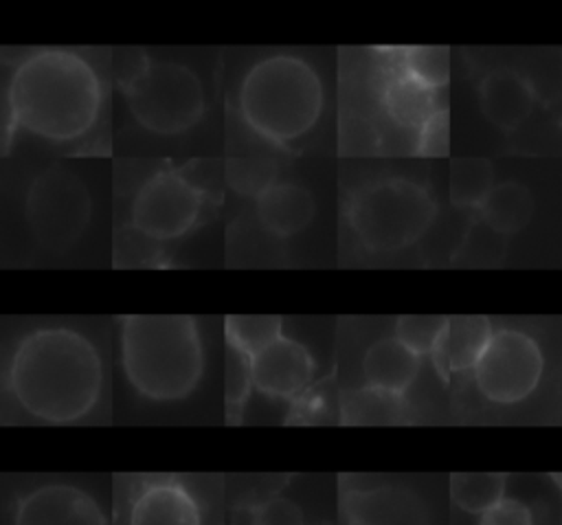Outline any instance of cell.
I'll list each match as a JSON object with an SVG mask.
<instances>
[{"label":"cell","instance_id":"obj_27","mask_svg":"<svg viewBox=\"0 0 562 525\" xmlns=\"http://www.w3.org/2000/svg\"><path fill=\"white\" fill-rule=\"evenodd\" d=\"M505 237L503 233L494 231L490 224H485L481 217L472 222V226L465 231L454 259L463 264H492L498 261L505 255Z\"/></svg>","mask_w":562,"mask_h":525},{"label":"cell","instance_id":"obj_21","mask_svg":"<svg viewBox=\"0 0 562 525\" xmlns=\"http://www.w3.org/2000/svg\"><path fill=\"white\" fill-rule=\"evenodd\" d=\"M448 187L454 206L479 209L494 189V169L485 158H454Z\"/></svg>","mask_w":562,"mask_h":525},{"label":"cell","instance_id":"obj_23","mask_svg":"<svg viewBox=\"0 0 562 525\" xmlns=\"http://www.w3.org/2000/svg\"><path fill=\"white\" fill-rule=\"evenodd\" d=\"M397 70L430 90H439L450 77V53L446 46H413L400 55Z\"/></svg>","mask_w":562,"mask_h":525},{"label":"cell","instance_id":"obj_1","mask_svg":"<svg viewBox=\"0 0 562 525\" xmlns=\"http://www.w3.org/2000/svg\"><path fill=\"white\" fill-rule=\"evenodd\" d=\"M4 387L13 402L44 424H75L101 398L103 367L97 347L64 325L37 327L13 347Z\"/></svg>","mask_w":562,"mask_h":525},{"label":"cell","instance_id":"obj_14","mask_svg":"<svg viewBox=\"0 0 562 525\" xmlns=\"http://www.w3.org/2000/svg\"><path fill=\"white\" fill-rule=\"evenodd\" d=\"M360 367L364 387L393 395H404L419 373L422 356L411 351L395 336H389L367 347Z\"/></svg>","mask_w":562,"mask_h":525},{"label":"cell","instance_id":"obj_8","mask_svg":"<svg viewBox=\"0 0 562 525\" xmlns=\"http://www.w3.org/2000/svg\"><path fill=\"white\" fill-rule=\"evenodd\" d=\"M202 204V189L184 171H156L132 198V228L154 242L182 237L198 222Z\"/></svg>","mask_w":562,"mask_h":525},{"label":"cell","instance_id":"obj_17","mask_svg":"<svg viewBox=\"0 0 562 525\" xmlns=\"http://www.w3.org/2000/svg\"><path fill=\"white\" fill-rule=\"evenodd\" d=\"M382 108L395 123L419 130L437 110V90H430L404 72H395L384 81Z\"/></svg>","mask_w":562,"mask_h":525},{"label":"cell","instance_id":"obj_11","mask_svg":"<svg viewBox=\"0 0 562 525\" xmlns=\"http://www.w3.org/2000/svg\"><path fill=\"white\" fill-rule=\"evenodd\" d=\"M314 369L316 362L310 349L290 336L277 338L252 356L255 389L272 400H296L310 389Z\"/></svg>","mask_w":562,"mask_h":525},{"label":"cell","instance_id":"obj_26","mask_svg":"<svg viewBox=\"0 0 562 525\" xmlns=\"http://www.w3.org/2000/svg\"><path fill=\"white\" fill-rule=\"evenodd\" d=\"M277 163L268 156H233L226 160V180L228 185L255 200L270 189L277 180Z\"/></svg>","mask_w":562,"mask_h":525},{"label":"cell","instance_id":"obj_16","mask_svg":"<svg viewBox=\"0 0 562 525\" xmlns=\"http://www.w3.org/2000/svg\"><path fill=\"white\" fill-rule=\"evenodd\" d=\"M492 334L494 329L485 316H450L439 347L432 354L437 369L443 376L474 369Z\"/></svg>","mask_w":562,"mask_h":525},{"label":"cell","instance_id":"obj_15","mask_svg":"<svg viewBox=\"0 0 562 525\" xmlns=\"http://www.w3.org/2000/svg\"><path fill=\"white\" fill-rule=\"evenodd\" d=\"M316 211L312 193L290 180L274 182L255 200L257 222L277 237H292L307 228Z\"/></svg>","mask_w":562,"mask_h":525},{"label":"cell","instance_id":"obj_32","mask_svg":"<svg viewBox=\"0 0 562 525\" xmlns=\"http://www.w3.org/2000/svg\"><path fill=\"white\" fill-rule=\"evenodd\" d=\"M307 525H331L329 521H312V523H307Z\"/></svg>","mask_w":562,"mask_h":525},{"label":"cell","instance_id":"obj_19","mask_svg":"<svg viewBox=\"0 0 562 525\" xmlns=\"http://www.w3.org/2000/svg\"><path fill=\"white\" fill-rule=\"evenodd\" d=\"M406 415L404 395L362 387L340 398V422L345 424H395Z\"/></svg>","mask_w":562,"mask_h":525},{"label":"cell","instance_id":"obj_33","mask_svg":"<svg viewBox=\"0 0 562 525\" xmlns=\"http://www.w3.org/2000/svg\"><path fill=\"white\" fill-rule=\"evenodd\" d=\"M560 119H562V114H560Z\"/></svg>","mask_w":562,"mask_h":525},{"label":"cell","instance_id":"obj_20","mask_svg":"<svg viewBox=\"0 0 562 525\" xmlns=\"http://www.w3.org/2000/svg\"><path fill=\"white\" fill-rule=\"evenodd\" d=\"M507 477L501 472H454L450 474V499L468 514H483L505 499Z\"/></svg>","mask_w":562,"mask_h":525},{"label":"cell","instance_id":"obj_12","mask_svg":"<svg viewBox=\"0 0 562 525\" xmlns=\"http://www.w3.org/2000/svg\"><path fill=\"white\" fill-rule=\"evenodd\" d=\"M127 525H202V505L180 479L147 477L130 496Z\"/></svg>","mask_w":562,"mask_h":525},{"label":"cell","instance_id":"obj_9","mask_svg":"<svg viewBox=\"0 0 562 525\" xmlns=\"http://www.w3.org/2000/svg\"><path fill=\"white\" fill-rule=\"evenodd\" d=\"M544 358L538 343L520 329H496L474 371L476 389L494 404H516L540 382Z\"/></svg>","mask_w":562,"mask_h":525},{"label":"cell","instance_id":"obj_13","mask_svg":"<svg viewBox=\"0 0 562 525\" xmlns=\"http://www.w3.org/2000/svg\"><path fill=\"white\" fill-rule=\"evenodd\" d=\"M533 88L516 70L496 68L479 83V105L490 123L501 130H516L533 110Z\"/></svg>","mask_w":562,"mask_h":525},{"label":"cell","instance_id":"obj_6","mask_svg":"<svg viewBox=\"0 0 562 525\" xmlns=\"http://www.w3.org/2000/svg\"><path fill=\"white\" fill-rule=\"evenodd\" d=\"M123 94L132 116L162 136L187 132L204 114V88L198 75L169 59H145L123 81Z\"/></svg>","mask_w":562,"mask_h":525},{"label":"cell","instance_id":"obj_7","mask_svg":"<svg viewBox=\"0 0 562 525\" xmlns=\"http://www.w3.org/2000/svg\"><path fill=\"white\" fill-rule=\"evenodd\" d=\"M92 213L88 187L64 167L42 171L26 191L24 215L33 239L48 250H64L86 231Z\"/></svg>","mask_w":562,"mask_h":525},{"label":"cell","instance_id":"obj_2","mask_svg":"<svg viewBox=\"0 0 562 525\" xmlns=\"http://www.w3.org/2000/svg\"><path fill=\"white\" fill-rule=\"evenodd\" d=\"M7 105L13 123L26 132L70 143L88 134L99 119L101 83L79 53L44 48L13 68Z\"/></svg>","mask_w":562,"mask_h":525},{"label":"cell","instance_id":"obj_4","mask_svg":"<svg viewBox=\"0 0 562 525\" xmlns=\"http://www.w3.org/2000/svg\"><path fill=\"white\" fill-rule=\"evenodd\" d=\"M323 99L321 77L296 55H270L255 62L237 94L244 123L274 145L305 136L321 116Z\"/></svg>","mask_w":562,"mask_h":525},{"label":"cell","instance_id":"obj_31","mask_svg":"<svg viewBox=\"0 0 562 525\" xmlns=\"http://www.w3.org/2000/svg\"><path fill=\"white\" fill-rule=\"evenodd\" d=\"M479 525H533V518L522 501L505 496L479 516Z\"/></svg>","mask_w":562,"mask_h":525},{"label":"cell","instance_id":"obj_22","mask_svg":"<svg viewBox=\"0 0 562 525\" xmlns=\"http://www.w3.org/2000/svg\"><path fill=\"white\" fill-rule=\"evenodd\" d=\"M281 327L283 319L274 314H233L224 319L226 345L250 358L281 338Z\"/></svg>","mask_w":562,"mask_h":525},{"label":"cell","instance_id":"obj_18","mask_svg":"<svg viewBox=\"0 0 562 525\" xmlns=\"http://www.w3.org/2000/svg\"><path fill=\"white\" fill-rule=\"evenodd\" d=\"M481 220L503 235H512L527 226L533 213V198L520 182L494 185L485 202L479 206Z\"/></svg>","mask_w":562,"mask_h":525},{"label":"cell","instance_id":"obj_10","mask_svg":"<svg viewBox=\"0 0 562 525\" xmlns=\"http://www.w3.org/2000/svg\"><path fill=\"white\" fill-rule=\"evenodd\" d=\"M11 525H108V521L86 490L70 483H44L15 501Z\"/></svg>","mask_w":562,"mask_h":525},{"label":"cell","instance_id":"obj_5","mask_svg":"<svg viewBox=\"0 0 562 525\" xmlns=\"http://www.w3.org/2000/svg\"><path fill=\"white\" fill-rule=\"evenodd\" d=\"M437 213L430 191L408 178H380L358 187L347 202V222L369 253H395L415 244Z\"/></svg>","mask_w":562,"mask_h":525},{"label":"cell","instance_id":"obj_24","mask_svg":"<svg viewBox=\"0 0 562 525\" xmlns=\"http://www.w3.org/2000/svg\"><path fill=\"white\" fill-rule=\"evenodd\" d=\"M450 316L404 314L395 321V338L417 356H432L448 327Z\"/></svg>","mask_w":562,"mask_h":525},{"label":"cell","instance_id":"obj_28","mask_svg":"<svg viewBox=\"0 0 562 525\" xmlns=\"http://www.w3.org/2000/svg\"><path fill=\"white\" fill-rule=\"evenodd\" d=\"M248 525H307V521L296 501L274 494L250 510Z\"/></svg>","mask_w":562,"mask_h":525},{"label":"cell","instance_id":"obj_25","mask_svg":"<svg viewBox=\"0 0 562 525\" xmlns=\"http://www.w3.org/2000/svg\"><path fill=\"white\" fill-rule=\"evenodd\" d=\"M252 382V358L226 345V371H224V404L226 422L235 424L241 420L244 404L248 402Z\"/></svg>","mask_w":562,"mask_h":525},{"label":"cell","instance_id":"obj_3","mask_svg":"<svg viewBox=\"0 0 562 525\" xmlns=\"http://www.w3.org/2000/svg\"><path fill=\"white\" fill-rule=\"evenodd\" d=\"M119 345L127 382L138 395L151 402L184 400L202 378L204 347L193 316H123Z\"/></svg>","mask_w":562,"mask_h":525},{"label":"cell","instance_id":"obj_29","mask_svg":"<svg viewBox=\"0 0 562 525\" xmlns=\"http://www.w3.org/2000/svg\"><path fill=\"white\" fill-rule=\"evenodd\" d=\"M450 147V121L448 110L439 108L419 130H417V154L422 156H446Z\"/></svg>","mask_w":562,"mask_h":525},{"label":"cell","instance_id":"obj_30","mask_svg":"<svg viewBox=\"0 0 562 525\" xmlns=\"http://www.w3.org/2000/svg\"><path fill=\"white\" fill-rule=\"evenodd\" d=\"M329 415V395L323 387L305 389L296 400H292V411L288 413V422L314 424Z\"/></svg>","mask_w":562,"mask_h":525}]
</instances>
